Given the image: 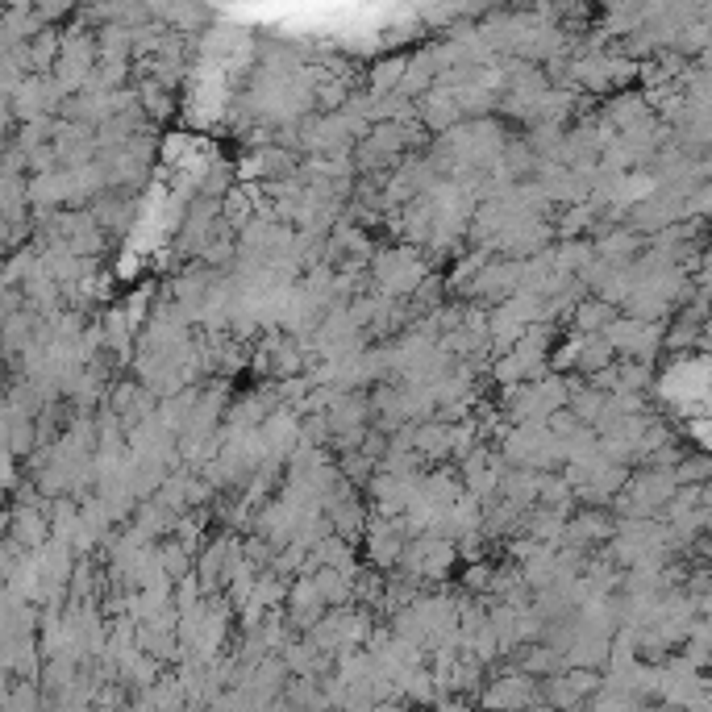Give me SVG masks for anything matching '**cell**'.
<instances>
[{"mask_svg": "<svg viewBox=\"0 0 712 712\" xmlns=\"http://www.w3.org/2000/svg\"><path fill=\"white\" fill-rule=\"evenodd\" d=\"M533 704H538V679H529L521 671H504L479 692V708L488 712H525Z\"/></svg>", "mask_w": 712, "mask_h": 712, "instance_id": "obj_1", "label": "cell"}, {"mask_svg": "<svg viewBox=\"0 0 712 712\" xmlns=\"http://www.w3.org/2000/svg\"><path fill=\"white\" fill-rule=\"evenodd\" d=\"M479 712H488V708H479Z\"/></svg>", "mask_w": 712, "mask_h": 712, "instance_id": "obj_5", "label": "cell"}, {"mask_svg": "<svg viewBox=\"0 0 712 712\" xmlns=\"http://www.w3.org/2000/svg\"><path fill=\"white\" fill-rule=\"evenodd\" d=\"M575 321H579V329H583V334H596V325H600V321H613V304H608V300H596V304H579Z\"/></svg>", "mask_w": 712, "mask_h": 712, "instance_id": "obj_2", "label": "cell"}, {"mask_svg": "<svg viewBox=\"0 0 712 712\" xmlns=\"http://www.w3.org/2000/svg\"><path fill=\"white\" fill-rule=\"evenodd\" d=\"M488 583H492V567L488 563H475L471 571H467V588L475 592V588H488Z\"/></svg>", "mask_w": 712, "mask_h": 712, "instance_id": "obj_3", "label": "cell"}, {"mask_svg": "<svg viewBox=\"0 0 712 712\" xmlns=\"http://www.w3.org/2000/svg\"><path fill=\"white\" fill-rule=\"evenodd\" d=\"M434 712H463V704H459V700H450V704H438Z\"/></svg>", "mask_w": 712, "mask_h": 712, "instance_id": "obj_4", "label": "cell"}]
</instances>
